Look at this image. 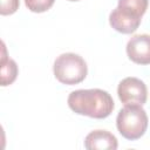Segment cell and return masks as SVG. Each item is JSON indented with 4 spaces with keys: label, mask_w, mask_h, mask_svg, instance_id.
Segmentation results:
<instances>
[{
    "label": "cell",
    "mask_w": 150,
    "mask_h": 150,
    "mask_svg": "<svg viewBox=\"0 0 150 150\" xmlns=\"http://www.w3.org/2000/svg\"><path fill=\"white\" fill-rule=\"evenodd\" d=\"M0 14L1 15H11L19 9L20 1L19 0H0Z\"/></svg>",
    "instance_id": "obj_11"
},
{
    "label": "cell",
    "mask_w": 150,
    "mask_h": 150,
    "mask_svg": "<svg viewBox=\"0 0 150 150\" xmlns=\"http://www.w3.org/2000/svg\"><path fill=\"white\" fill-rule=\"evenodd\" d=\"M68 1H80V0H68Z\"/></svg>",
    "instance_id": "obj_12"
},
{
    "label": "cell",
    "mask_w": 150,
    "mask_h": 150,
    "mask_svg": "<svg viewBox=\"0 0 150 150\" xmlns=\"http://www.w3.org/2000/svg\"><path fill=\"white\" fill-rule=\"evenodd\" d=\"M67 103L75 114L97 120L107 118L115 107L111 95L98 88L74 90L69 94Z\"/></svg>",
    "instance_id": "obj_1"
},
{
    "label": "cell",
    "mask_w": 150,
    "mask_h": 150,
    "mask_svg": "<svg viewBox=\"0 0 150 150\" xmlns=\"http://www.w3.org/2000/svg\"><path fill=\"white\" fill-rule=\"evenodd\" d=\"M142 16L137 15L136 13L122 8V7H116L115 9L111 11L109 14V23L110 26L122 33V34H131L134 33L141 25Z\"/></svg>",
    "instance_id": "obj_5"
},
{
    "label": "cell",
    "mask_w": 150,
    "mask_h": 150,
    "mask_svg": "<svg viewBox=\"0 0 150 150\" xmlns=\"http://www.w3.org/2000/svg\"><path fill=\"white\" fill-rule=\"evenodd\" d=\"M149 124L146 111L142 105H125L121 109L116 117V127L118 132L129 141L141 138Z\"/></svg>",
    "instance_id": "obj_2"
},
{
    "label": "cell",
    "mask_w": 150,
    "mask_h": 150,
    "mask_svg": "<svg viewBox=\"0 0 150 150\" xmlns=\"http://www.w3.org/2000/svg\"><path fill=\"white\" fill-rule=\"evenodd\" d=\"M0 68H1V86L6 87V86L12 84L16 80L19 69H18L16 62L13 59L7 56L6 47L4 42H2V55H1Z\"/></svg>",
    "instance_id": "obj_8"
},
{
    "label": "cell",
    "mask_w": 150,
    "mask_h": 150,
    "mask_svg": "<svg viewBox=\"0 0 150 150\" xmlns=\"http://www.w3.org/2000/svg\"><path fill=\"white\" fill-rule=\"evenodd\" d=\"M117 6L129 9L139 16H143L148 9L149 0H118Z\"/></svg>",
    "instance_id": "obj_9"
},
{
    "label": "cell",
    "mask_w": 150,
    "mask_h": 150,
    "mask_svg": "<svg viewBox=\"0 0 150 150\" xmlns=\"http://www.w3.org/2000/svg\"><path fill=\"white\" fill-rule=\"evenodd\" d=\"M127 55L137 64H150V35L132 36L127 43Z\"/></svg>",
    "instance_id": "obj_6"
},
{
    "label": "cell",
    "mask_w": 150,
    "mask_h": 150,
    "mask_svg": "<svg viewBox=\"0 0 150 150\" xmlns=\"http://www.w3.org/2000/svg\"><path fill=\"white\" fill-rule=\"evenodd\" d=\"M55 0H25L26 7L34 13H43L52 8Z\"/></svg>",
    "instance_id": "obj_10"
},
{
    "label": "cell",
    "mask_w": 150,
    "mask_h": 150,
    "mask_svg": "<svg viewBox=\"0 0 150 150\" xmlns=\"http://www.w3.org/2000/svg\"><path fill=\"white\" fill-rule=\"evenodd\" d=\"M55 79L68 86L81 83L87 74L88 67L82 56L75 53H63L59 55L53 64Z\"/></svg>",
    "instance_id": "obj_3"
},
{
    "label": "cell",
    "mask_w": 150,
    "mask_h": 150,
    "mask_svg": "<svg viewBox=\"0 0 150 150\" xmlns=\"http://www.w3.org/2000/svg\"><path fill=\"white\" fill-rule=\"evenodd\" d=\"M117 138L107 130H94L84 138V148L88 150H116Z\"/></svg>",
    "instance_id": "obj_7"
},
{
    "label": "cell",
    "mask_w": 150,
    "mask_h": 150,
    "mask_svg": "<svg viewBox=\"0 0 150 150\" xmlns=\"http://www.w3.org/2000/svg\"><path fill=\"white\" fill-rule=\"evenodd\" d=\"M117 95L124 105H143L148 98V89L142 80L130 76L118 83Z\"/></svg>",
    "instance_id": "obj_4"
}]
</instances>
